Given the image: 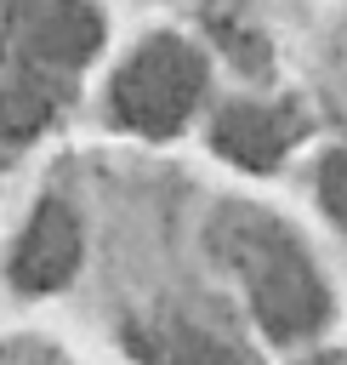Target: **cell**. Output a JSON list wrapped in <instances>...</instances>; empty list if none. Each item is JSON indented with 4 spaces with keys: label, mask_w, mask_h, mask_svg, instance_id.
<instances>
[{
    "label": "cell",
    "mask_w": 347,
    "mask_h": 365,
    "mask_svg": "<svg viewBox=\"0 0 347 365\" xmlns=\"http://www.w3.org/2000/svg\"><path fill=\"white\" fill-rule=\"evenodd\" d=\"M205 91V57L188 40H148L119 74H114V114L142 137H171Z\"/></svg>",
    "instance_id": "2"
},
{
    "label": "cell",
    "mask_w": 347,
    "mask_h": 365,
    "mask_svg": "<svg viewBox=\"0 0 347 365\" xmlns=\"http://www.w3.org/2000/svg\"><path fill=\"white\" fill-rule=\"evenodd\" d=\"M319 194H324L330 217L347 222V154H330V160L319 165Z\"/></svg>",
    "instance_id": "8"
},
{
    "label": "cell",
    "mask_w": 347,
    "mask_h": 365,
    "mask_svg": "<svg viewBox=\"0 0 347 365\" xmlns=\"http://www.w3.org/2000/svg\"><path fill=\"white\" fill-rule=\"evenodd\" d=\"M210 143H216L228 160H239L245 171H267V165H279V160H284V148L296 143V125H290L279 108L233 103V108H222V120H216Z\"/></svg>",
    "instance_id": "5"
},
{
    "label": "cell",
    "mask_w": 347,
    "mask_h": 365,
    "mask_svg": "<svg viewBox=\"0 0 347 365\" xmlns=\"http://www.w3.org/2000/svg\"><path fill=\"white\" fill-rule=\"evenodd\" d=\"M74 262H80V222H74L68 205L46 200L34 211V222L23 228V240H17L11 279L23 291H51V285H63L74 274Z\"/></svg>",
    "instance_id": "3"
},
{
    "label": "cell",
    "mask_w": 347,
    "mask_h": 365,
    "mask_svg": "<svg viewBox=\"0 0 347 365\" xmlns=\"http://www.w3.org/2000/svg\"><path fill=\"white\" fill-rule=\"evenodd\" d=\"M228 245L239 251L245 274H250V297H256V319L273 336H307L324 325L330 302H324V279L307 268V257L273 228V222H250L239 234H228Z\"/></svg>",
    "instance_id": "1"
},
{
    "label": "cell",
    "mask_w": 347,
    "mask_h": 365,
    "mask_svg": "<svg viewBox=\"0 0 347 365\" xmlns=\"http://www.w3.org/2000/svg\"><path fill=\"white\" fill-rule=\"evenodd\" d=\"M102 46V17L91 0H46L23 23V51L46 68H74Z\"/></svg>",
    "instance_id": "4"
},
{
    "label": "cell",
    "mask_w": 347,
    "mask_h": 365,
    "mask_svg": "<svg viewBox=\"0 0 347 365\" xmlns=\"http://www.w3.org/2000/svg\"><path fill=\"white\" fill-rule=\"evenodd\" d=\"M159 365H245L228 342H210L199 331H171L159 348Z\"/></svg>",
    "instance_id": "7"
},
{
    "label": "cell",
    "mask_w": 347,
    "mask_h": 365,
    "mask_svg": "<svg viewBox=\"0 0 347 365\" xmlns=\"http://www.w3.org/2000/svg\"><path fill=\"white\" fill-rule=\"evenodd\" d=\"M307 365H341V359H336V354H319V359H307Z\"/></svg>",
    "instance_id": "9"
},
{
    "label": "cell",
    "mask_w": 347,
    "mask_h": 365,
    "mask_svg": "<svg viewBox=\"0 0 347 365\" xmlns=\"http://www.w3.org/2000/svg\"><path fill=\"white\" fill-rule=\"evenodd\" d=\"M51 120V91L40 80H11L6 97H0V131L6 137H28Z\"/></svg>",
    "instance_id": "6"
}]
</instances>
